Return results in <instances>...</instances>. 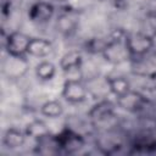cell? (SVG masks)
<instances>
[{
    "label": "cell",
    "mask_w": 156,
    "mask_h": 156,
    "mask_svg": "<svg viewBox=\"0 0 156 156\" xmlns=\"http://www.w3.org/2000/svg\"><path fill=\"white\" fill-rule=\"evenodd\" d=\"M116 102L107 98L98 100L88 111L87 116L95 132H104L119 128V119L117 116Z\"/></svg>",
    "instance_id": "cell-1"
},
{
    "label": "cell",
    "mask_w": 156,
    "mask_h": 156,
    "mask_svg": "<svg viewBox=\"0 0 156 156\" xmlns=\"http://www.w3.org/2000/svg\"><path fill=\"white\" fill-rule=\"evenodd\" d=\"M127 30L116 28L107 34V41L101 51V57L112 66H119L132 60L129 49L126 43Z\"/></svg>",
    "instance_id": "cell-2"
},
{
    "label": "cell",
    "mask_w": 156,
    "mask_h": 156,
    "mask_svg": "<svg viewBox=\"0 0 156 156\" xmlns=\"http://www.w3.org/2000/svg\"><path fill=\"white\" fill-rule=\"evenodd\" d=\"M115 102L118 108L132 115H145L151 105V101L144 93L134 90L133 88L128 93L116 98Z\"/></svg>",
    "instance_id": "cell-3"
},
{
    "label": "cell",
    "mask_w": 156,
    "mask_h": 156,
    "mask_svg": "<svg viewBox=\"0 0 156 156\" xmlns=\"http://www.w3.org/2000/svg\"><path fill=\"white\" fill-rule=\"evenodd\" d=\"M94 145L101 154L110 155V154H116L121 149H123L124 140L119 132V128H116L111 130L96 132Z\"/></svg>",
    "instance_id": "cell-4"
},
{
    "label": "cell",
    "mask_w": 156,
    "mask_h": 156,
    "mask_svg": "<svg viewBox=\"0 0 156 156\" xmlns=\"http://www.w3.org/2000/svg\"><path fill=\"white\" fill-rule=\"evenodd\" d=\"M80 23V12L72 7H62L60 13L56 17V30L65 38H69L76 34Z\"/></svg>",
    "instance_id": "cell-5"
},
{
    "label": "cell",
    "mask_w": 156,
    "mask_h": 156,
    "mask_svg": "<svg viewBox=\"0 0 156 156\" xmlns=\"http://www.w3.org/2000/svg\"><path fill=\"white\" fill-rule=\"evenodd\" d=\"M126 43L129 49L132 58L144 56L152 51L154 39L152 35L143 30H130L126 34Z\"/></svg>",
    "instance_id": "cell-6"
},
{
    "label": "cell",
    "mask_w": 156,
    "mask_h": 156,
    "mask_svg": "<svg viewBox=\"0 0 156 156\" xmlns=\"http://www.w3.org/2000/svg\"><path fill=\"white\" fill-rule=\"evenodd\" d=\"M62 98L71 105H79L88 99V89L83 78H66L61 91Z\"/></svg>",
    "instance_id": "cell-7"
},
{
    "label": "cell",
    "mask_w": 156,
    "mask_h": 156,
    "mask_svg": "<svg viewBox=\"0 0 156 156\" xmlns=\"http://www.w3.org/2000/svg\"><path fill=\"white\" fill-rule=\"evenodd\" d=\"M60 151L63 154H77L87 144L85 135L65 127L60 133L56 134Z\"/></svg>",
    "instance_id": "cell-8"
},
{
    "label": "cell",
    "mask_w": 156,
    "mask_h": 156,
    "mask_svg": "<svg viewBox=\"0 0 156 156\" xmlns=\"http://www.w3.org/2000/svg\"><path fill=\"white\" fill-rule=\"evenodd\" d=\"M1 69H2V74L9 80H18L23 78L29 71V61L27 60L26 56L7 55L2 60Z\"/></svg>",
    "instance_id": "cell-9"
},
{
    "label": "cell",
    "mask_w": 156,
    "mask_h": 156,
    "mask_svg": "<svg viewBox=\"0 0 156 156\" xmlns=\"http://www.w3.org/2000/svg\"><path fill=\"white\" fill-rule=\"evenodd\" d=\"M83 55L79 50H69L60 58V68L66 78H83Z\"/></svg>",
    "instance_id": "cell-10"
},
{
    "label": "cell",
    "mask_w": 156,
    "mask_h": 156,
    "mask_svg": "<svg viewBox=\"0 0 156 156\" xmlns=\"http://www.w3.org/2000/svg\"><path fill=\"white\" fill-rule=\"evenodd\" d=\"M30 39L32 37L21 30H12L4 40V49L7 55L26 56L28 55V45Z\"/></svg>",
    "instance_id": "cell-11"
},
{
    "label": "cell",
    "mask_w": 156,
    "mask_h": 156,
    "mask_svg": "<svg viewBox=\"0 0 156 156\" xmlns=\"http://www.w3.org/2000/svg\"><path fill=\"white\" fill-rule=\"evenodd\" d=\"M55 15V6L50 1H35L28 10V20L35 24L49 23Z\"/></svg>",
    "instance_id": "cell-12"
},
{
    "label": "cell",
    "mask_w": 156,
    "mask_h": 156,
    "mask_svg": "<svg viewBox=\"0 0 156 156\" xmlns=\"http://www.w3.org/2000/svg\"><path fill=\"white\" fill-rule=\"evenodd\" d=\"M27 140V135L24 129H20L16 127H9L2 135V144L9 150H17L21 149Z\"/></svg>",
    "instance_id": "cell-13"
},
{
    "label": "cell",
    "mask_w": 156,
    "mask_h": 156,
    "mask_svg": "<svg viewBox=\"0 0 156 156\" xmlns=\"http://www.w3.org/2000/svg\"><path fill=\"white\" fill-rule=\"evenodd\" d=\"M54 45L52 41L46 39V38H40V37H34L30 39L29 45H28V55L33 57H46L52 52Z\"/></svg>",
    "instance_id": "cell-14"
},
{
    "label": "cell",
    "mask_w": 156,
    "mask_h": 156,
    "mask_svg": "<svg viewBox=\"0 0 156 156\" xmlns=\"http://www.w3.org/2000/svg\"><path fill=\"white\" fill-rule=\"evenodd\" d=\"M34 151L41 155H51V154H60V146L56 138V134H48L38 140L34 141Z\"/></svg>",
    "instance_id": "cell-15"
},
{
    "label": "cell",
    "mask_w": 156,
    "mask_h": 156,
    "mask_svg": "<svg viewBox=\"0 0 156 156\" xmlns=\"http://www.w3.org/2000/svg\"><path fill=\"white\" fill-rule=\"evenodd\" d=\"M110 94L115 95L116 98L128 93L132 89V83L126 76H106Z\"/></svg>",
    "instance_id": "cell-16"
},
{
    "label": "cell",
    "mask_w": 156,
    "mask_h": 156,
    "mask_svg": "<svg viewBox=\"0 0 156 156\" xmlns=\"http://www.w3.org/2000/svg\"><path fill=\"white\" fill-rule=\"evenodd\" d=\"M24 133H26L27 138L35 141V140L50 134L51 130L43 119L35 118V119H32L29 123H27V126L24 127Z\"/></svg>",
    "instance_id": "cell-17"
},
{
    "label": "cell",
    "mask_w": 156,
    "mask_h": 156,
    "mask_svg": "<svg viewBox=\"0 0 156 156\" xmlns=\"http://www.w3.org/2000/svg\"><path fill=\"white\" fill-rule=\"evenodd\" d=\"M34 73L40 82H50L56 74V66L51 61L43 60L35 66Z\"/></svg>",
    "instance_id": "cell-18"
},
{
    "label": "cell",
    "mask_w": 156,
    "mask_h": 156,
    "mask_svg": "<svg viewBox=\"0 0 156 156\" xmlns=\"http://www.w3.org/2000/svg\"><path fill=\"white\" fill-rule=\"evenodd\" d=\"M39 110H40V113L48 118H58L65 112L63 105L58 100H55V99L46 100L45 102H43Z\"/></svg>",
    "instance_id": "cell-19"
},
{
    "label": "cell",
    "mask_w": 156,
    "mask_h": 156,
    "mask_svg": "<svg viewBox=\"0 0 156 156\" xmlns=\"http://www.w3.org/2000/svg\"><path fill=\"white\" fill-rule=\"evenodd\" d=\"M99 1L106 5H110L115 9H123L127 5V0H99Z\"/></svg>",
    "instance_id": "cell-20"
},
{
    "label": "cell",
    "mask_w": 156,
    "mask_h": 156,
    "mask_svg": "<svg viewBox=\"0 0 156 156\" xmlns=\"http://www.w3.org/2000/svg\"><path fill=\"white\" fill-rule=\"evenodd\" d=\"M152 39H154V48H152V51L156 52V33L152 35Z\"/></svg>",
    "instance_id": "cell-21"
},
{
    "label": "cell",
    "mask_w": 156,
    "mask_h": 156,
    "mask_svg": "<svg viewBox=\"0 0 156 156\" xmlns=\"http://www.w3.org/2000/svg\"><path fill=\"white\" fill-rule=\"evenodd\" d=\"M52 1L58 2V4H63V2H66V1H68V0H52Z\"/></svg>",
    "instance_id": "cell-22"
},
{
    "label": "cell",
    "mask_w": 156,
    "mask_h": 156,
    "mask_svg": "<svg viewBox=\"0 0 156 156\" xmlns=\"http://www.w3.org/2000/svg\"><path fill=\"white\" fill-rule=\"evenodd\" d=\"M4 1H13V0H4Z\"/></svg>",
    "instance_id": "cell-23"
}]
</instances>
